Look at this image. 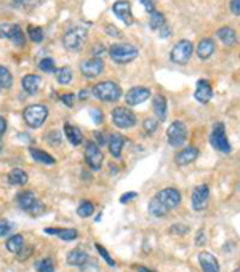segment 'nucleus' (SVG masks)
I'll list each match as a JSON object with an SVG mask.
<instances>
[{"instance_id":"f257e3e1","label":"nucleus","mask_w":240,"mask_h":272,"mask_svg":"<svg viewBox=\"0 0 240 272\" xmlns=\"http://www.w3.org/2000/svg\"><path fill=\"white\" fill-rule=\"evenodd\" d=\"M92 93L96 99L104 101V102H114L117 101L120 96H122V90L117 85L116 82L106 80V82H99L92 88Z\"/></svg>"},{"instance_id":"f03ea898","label":"nucleus","mask_w":240,"mask_h":272,"mask_svg":"<svg viewBox=\"0 0 240 272\" xmlns=\"http://www.w3.org/2000/svg\"><path fill=\"white\" fill-rule=\"evenodd\" d=\"M109 54H111L114 63L127 64V63L133 61L138 54H140V51H138V48L135 45H131V44H116V45L111 47Z\"/></svg>"},{"instance_id":"7ed1b4c3","label":"nucleus","mask_w":240,"mask_h":272,"mask_svg":"<svg viewBox=\"0 0 240 272\" xmlns=\"http://www.w3.org/2000/svg\"><path fill=\"white\" fill-rule=\"evenodd\" d=\"M87 29L85 27H72L69 29L68 32L64 34L63 37V45L66 47V50L69 51H80L82 47L85 45V40H87Z\"/></svg>"},{"instance_id":"20e7f679","label":"nucleus","mask_w":240,"mask_h":272,"mask_svg":"<svg viewBox=\"0 0 240 272\" xmlns=\"http://www.w3.org/2000/svg\"><path fill=\"white\" fill-rule=\"evenodd\" d=\"M48 116V109L44 104H31L24 109L23 117L24 122H26L31 128H39V126L44 125Z\"/></svg>"},{"instance_id":"39448f33","label":"nucleus","mask_w":240,"mask_h":272,"mask_svg":"<svg viewBox=\"0 0 240 272\" xmlns=\"http://www.w3.org/2000/svg\"><path fill=\"white\" fill-rule=\"evenodd\" d=\"M167 140L173 148H181L188 141V126L181 120H175L167 130Z\"/></svg>"},{"instance_id":"423d86ee","label":"nucleus","mask_w":240,"mask_h":272,"mask_svg":"<svg viewBox=\"0 0 240 272\" xmlns=\"http://www.w3.org/2000/svg\"><path fill=\"white\" fill-rule=\"evenodd\" d=\"M210 143H212V146L216 150H219V152H223V154L231 152V144H229V141H227L226 128H224L223 122H216L213 125L212 135H210Z\"/></svg>"},{"instance_id":"0eeeda50","label":"nucleus","mask_w":240,"mask_h":272,"mask_svg":"<svg viewBox=\"0 0 240 272\" xmlns=\"http://www.w3.org/2000/svg\"><path fill=\"white\" fill-rule=\"evenodd\" d=\"M192 51H194V47H192L191 40L183 39V40H179L178 44L171 48L170 58H171V61L176 63V64H186L191 59Z\"/></svg>"},{"instance_id":"6e6552de","label":"nucleus","mask_w":240,"mask_h":272,"mask_svg":"<svg viewBox=\"0 0 240 272\" xmlns=\"http://www.w3.org/2000/svg\"><path fill=\"white\" fill-rule=\"evenodd\" d=\"M112 124L117 128H131L136 125V116L127 107H116L112 111Z\"/></svg>"},{"instance_id":"1a4fd4ad","label":"nucleus","mask_w":240,"mask_h":272,"mask_svg":"<svg viewBox=\"0 0 240 272\" xmlns=\"http://www.w3.org/2000/svg\"><path fill=\"white\" fill-rule=\"evenodd\" d=\"M103 150H101V146H98L93 141H88L85 146V162L87 165L92 168V170H99L101 165H103Z\"/></svg>"},{"instance_id":"9d476101","label":"nucleus","mask_w":240,"mask_h":272,"mask_svg":"<svg viewBox=\"0 0 240 272\" xmlns=\"http://www.w3.org/2000/svg\"><path fill=\"white\" fill-rule=\"evenodd\" d=\"M155 197H157L168 210L176 208L179 207V203H181V192L175 189V187H165V189L159 191Z\"/></svg>"},{"instance_id":"9b49d317","label":"nucleus","mask_w":240,"mask_h":272,"mask_svg":"<svg viewBox=\"0 0 240 272\" xmlns=\"http://www.w3.org/2000/svg\"><path fill=\"white\" fill-rule=\"evenodd\" d=\"M104 71V61L101 58H90L80 63V72L87 78H95L103 74Z\"/></svg>"},{"instance_id":"f8f14e48","label":"nucleus","mask_w":240,"mask_h":272,"mask_svg":"<svg viewBox=\"0 0 240 272\" xmlns=\"http://www.w3.org/2000/svg\"><path fill=\"white\" fill-rule=\"evenodd\" d=\"M210 200V189L207 184H200L197 186L194 192H192V197H191V203H192V208L195 211H202L207 208Z\"/></svg>"},{"instance_id":"ddd939ff","label":"nucleus","mask_w":240,"mask_h":272,"mask_svg":"<svg viewBox=\"0 0 240 272\" xmlns=\"http://www.w3.org/2000/svg\"><path fill=\"white\" fill-rule=\"evenodd\" d=\"M112 11L116 13L119 20L123 21L127 26L133 24V15H131V7H130L128 0H117V2L112 5Z\"/></svg>"},{"instance_id":"4468645a","label":"nucleus","mask_w":240,"mask_h":272,"mask_svg":"<svg viewBox=\"0 0 240 272\" xmlns=\"http://www.w3.org/2000/svg\"><path fill=\"white\" fill-rule=\"evenodd\" d=\"M151 98V92L144 87H133L128 90V93L125 95V101H127L128 106H138L143 104L144 101H147Z\"/></svg>"},{"instance_id":"2eb2a0df","label":"nucleus","mask_w":240,"mask_h":272,"mask_svg":"<svg viewBox=\"0 0 240 272\" xmlns=\"http://www.w3.org/2000/svg\"><path fill=\"white\" fill-rule=\"evenodd\" d=\"M197 157H199V149L195 146H188V148L181 149L175 155V162H176V165L184 167V165H189L192 162H195Z\"/></svg>"},{"instance_id":"dca6fc26","label":"nucleus","mask_w":240,"mask_h":272,"mask_svg":"<svg viewBox=\"0 0 240 272\" xmlns=\"http://www.w3.org/2000/svg\"><path fill=\"white\" fill-rule=\"evenodd\" d=\"M213 96V88L210 85L208 80H199L197 82V87H195V93H194V98L202 102V104H207V102L212 99Z\"/></svg>"},{"instance_id":"f3484780","label":"nucleus","mask_w":240,"mask_h":272,"mask_svg":"<svg viewBox=\"0 0 240 272\" xmlns=\"http://www.w3.org/2000/svg\"><path fill=\"white\" fill-rule=\"evenodd\" d=\"M199 263L203 272H219V263L210 251L199 253Z\"/></svg>"},{"instance_id":"a211bd4d","label":"nucleus","mask_w":240,"mask_h":272,"mask_svg":"<svg viewBox=\"0 0 240 272\" xmlns=\"http://www.w3.org/2000/svg\"><path fill=\"white\" fill-rule=\"evenodd\" d=\"M16 202H18V207H20L21 210L31 213L32 208L35 207V203L39 202V198L35 197L32 191H24V192H21V194H18Z\"/></svg>"},{"instance_id":"6ab92c4d","label":"nucleus","mask_w":240,"mask_h":272,"mask_svg":"<svg viewBox=\"0 0 240 272\" xmlns=\"http://www.w3.org/2000/svg\"><path fill=\"white\" fill-rule=\"evenodd\" d=\"M40 77L35 75V74H29V75H24L23 80H21V85H23V90L29 95H34L39 92L40 88Z\"/></svg>"},{"instance_id":"aec40b11","label":"nucleus","mask_w":240,"mask_h":272,"mask_svg":"<svg viewBox=\"0 0 240 272\" xmlns=\"http://www.w3.org/2000/svg\"><path fill=\"white\" fill-rule=\"evenodd\" d=\"M216 35H218V39L223 42V44L226 47H234L237 44V34L236 31H234L232 27L229 26H224V27H219L218 32H216Z\"/></svg>"},{"instance_id":"412c9836","label":"nucleus","mask_w":240,"mask_h":272,"mask_svg":"<svg viewBox=\"0 0 240 272\" xmlns=\"http://www.w3.org/2000/svg\"><path fill=\"white\" fill-rule=\"evenodd\" d=\"M109 152L112 157H120L122 155V149L125 144V138L120 135V133H112L109 136Z\"/></svg>"},{"instance_id":"4be33fe9","label":"nucleus","mask_w":240,"mask_h":272,"mask_svg":"<svg viewBox=\"0 0 240 272\" xmlns=\"http://www.w3.org/2000/svg\"><path fill=\"white\" fill-rule=\"evenodd\" d=\"M66 261H68L69 266H75V268H82L83 264L88 261V255L83 250L80 248H75V250H71L68 253V258H66Z\"/></svg>"},{"instance_id":"5701e85b","label":"nucleus","mask_w":240,"mask_h":272,"mask_svg":"<svg viewBox=\"0 0 240 272\" xmlns=\"http://www.w3.org/2000/svg\"><path fill=\"white\" fill-rule=\"evenodd\" d=\"M215 42L212 39H202L197 45V56L200 59H208L215 53Z\"/></svg>"},{"instance_id":"b1692460","label":"nucleus","mask_w":240,"mask_h":272,"mask_svg":"<svg viewBox=\"0 0 240 272\" xmlns=\"http://www.w3.org/2000/svg\"><path fill=\"white\" fill-rule=\"evenodd\" d=\"M64 136L68 138V141L71 144H74V146H79V144L83 141V135L79 126H74L71 124H66L64 125Z\"/></svg>"},{"instance_id":"393cba45","label":"nucleus","mask_w":240,"mask_h":272,"mask_svg":"<svg viewBox=\"0 0 240 272\" xmlns=\"http://www.w3.org/2000/svg\"><path fill=\"white\" fill-rule=\"evenodd\" d=\"M152 109H154V114L157 116V119L160 120V122H164V120L167 119V99H165V96H162V95L154 96Z\"/></svg>"},{"instance_id":"a878e982","label":"nucleus","mask_w":240,"mask_h":272,"mask_svg":"<svg viewBox=\"0 0 240 272\" xmlns=\"http://www.w3.org/2000/svg\"><path fill=\"white\" fill-rule=\"evenodd\" d=\"M45 234H50V235H58L59 239L64 240V242H71V240H75L79 237V232L75 231V229H45L44 231Z\"/></svg>"},{"instance_id":"bb28decb","label":"nucleus","mask_w":240,"mask_h":272,"mask_svg":"<svg viewBox=\"0 0 240 272\" xmlns=\"http://www.w3.org/2000/svg\"><path fill=\"white\" fill-rule=\"evenodd\" d=\"M29 154H31V157L39 163H44V165H55L56 160L55 157L50 155L48 152H44L42 149H37V148H31L29 149Z\"/></svg>"},{"instance_id":"cd10ccee","label":"nucleus","mask_w":240,"mask_h":272,"mask_svg":"<svg viewBox=\"0 0 240 272\" xmlns=\"http://www.w3.org/2000/svg\"><path fill=\"white\" fill-rule=\"evenodd\" d=\"M8 183L10 184H13V186H24V184H27V173L21 170V168H13L10 173H8Z\"/></svg>"},{"instance_id":"c85d7f7f","label":"nucleus","mask_w":240,"mask_h":272,"mask_svg":"<svg viewBox=\"0 0 240 272\" xmlns=\"http://www.w3.org/2000/svg\"><path fill=\"white\" fill-rule=\"evenodd\" d=\"M147 210H149V215H152V216H155V218H164V216H167L168 215V210L164 203H162L157 197H154L151 202H149V207H147Z\"/></svg>"},{"instance_id":"c756f323","label":"nucleus","mask_w":240,"mask_h":272,"mask_svg":"<svg viewBox=\"0 0 240 272\" xmlns=\"http://www.w3.org/2000/svg\"><path fill=\"white\" fill-rule=\"evenodd\" d=\"M5 247H7V250L10 253H15V255H18L23 248H24V237L21 234H15L11 235V237L5 242Z\"/></svg>"},{"instance_id":"7c9ffc66","label":"nucleus","mask_w":240,"mask_h":272,"mask_svg":"<svg viewBox=\"0 0 240 272\" xmlns=\"http://www.w3.org/2000/svg\"><path fill=\"white\" fill-rule=\"evenodd\" d=\"M165 15L160 13V11L154 10L151 13V20H149V27L152 29V31H160L162 27L165 26Z\"/></svg>"},{"instance_id":"2f4dec72","label":"nucleus","mask_w":240,"mask_h":272,"mask_svg":"<svg viewBox=\"0 0 240 272\" xmlns=\"http://www.w3.org/2000/svg\"><path fill=\"white\" fill-rule=\"evenodd\" d=\"M13 85V75L8 68L5 66H0V88L2 90H8Z\"/></svg>"},{"instance_id":"473e14b6","label":"nucleus","mask_w":240,"mask_h":272,"mask_svg":"<svg viewBox=\"0 0 240 272\" xmlns=\"http://www.w3.org/2000/svg\"><path fill=\"white\" fill-rule=\"evenodd\" d=\"M10 40L13 42L16 47L23 48L24 47V34L21 31V27L18 24H11V34H10Z\"/></svg>"},{"instance_id":"72a5a7b5","label":"nucleus","mask_w":240,"mask_h":272,"mask_svg":"<svg viewBox=\"0 0 240 272\" xmlns=\"http://www.w3.org/2000/svg\"><path fill=\"white\" fill-rule=\"evenodd\" d=\"M56 80L61 83V85H68V83H71V80H72V71H71V68L64 66V68L58 69L56 71Z\"/></svg>"},{"instance_id":"f704fd0d","label":"nucleus","mask_w":240,"mask_h":272,"mask_svg":"<svg viewBox=\"0 0 240 272\" xmlns=\"http://www.w3.org/2000/svg\"><path fill=\"white\" fill-rule=\"evenodd\" d=\"M93 213H95V205L92 202H88V200H83L79 205V208H77V215H79L80 218H88V216H92Z\"/></svg>"},{"instance_id":"c9c22d12","label":"nucleus","mask_w":240,"mask_h":272,"mask_svg":"<svg viewBox=\"0 0 240 272\" xmlns=\"http://www.w3.org/2000/svg\"><path fill=\"white\" fill-rule=\"evenodd\" d=\"M35 271L37 272H55V264H53L50 258L39 259V261L35 263Z\"/></svg>"},{"instance_id":"e433bc0d","label":"nucleus","mask_w":240,"mask_h":272,"mask_svg":"<svg viewBox=\"0 0 240 272\" xmlns=\"http://www.w3.org/2000/svg\"><path fill=\"white\" fill-rule=\"evenodd\" d=\"M39 69H40L42 72H47V74H55V72H56L55 59H51V58H44V59H40Z\"/></svg>"},{"instance_id":"4c0bfd02","label":"nucleus","mask_w":240,"mask_h":272,"mask_svg":"<svg viewBox=\"0 0 240 272\" xmlns=\"http://www.w3.org/2000/svg\"><path fill=\"white\" fill-rule=\"evenodd\" d=\"M27 34H29V39L35 42V44H40V42L44 40V29L39 26H29Z\"/></svg>"},{"instance_id":"58836bf2","label":"nucleus","mask_w":240,"mask_h":272,"mask_svg":"<svg viewBox=\"0 0 240 272\" xmlns=\"http://www.w3.org/2000/svg\"><path fill=\"white\" fill-rule=\"evenodd\" d=\"M45 140L48 141V144H51V146H58V144H61L63 141V136H61V131L59 130H51L47 133Z\"/></svg>"},{"instance_id":"ea45409f","label":"nucleus","mask_w":240,"mask_h":272,"mask_svg":"<svg viewBox=\"0 0 240 272\" xmlns=\"http://www.w3.org/2000/svg\"><path fill=\"white\" fill-rule=\"evenodd\" d=\"M95 248H96V251L99 253L101 256L104 258V261L107 263V266H111V268H114V266H116V261H114L112 259V256L109 255V251H107L103 245H99V244H95Z\"/></svg>"},{"instance_id":"a19ab883","label":"nucleus","mask_w":240,"mask_h":272,"mask_svg":"<svg viewBox=\"0 0 240 272\" xmlns=\"http://www.w3.org/2000/svg\"><path fill=\"white\" fill-rule=\"evenodd\" d=\"M159 128V122L155 119H146L143 124V130L147 133V135H152V133H155Z\"/></svg>"},{"instance_id":"79ce46f5","label":"nucleus","mask_w":240,"mask_h":272,"mask_svg":"<svg viewBox=\"0 0 240 272\" xmlns=\"http://www.w3.org/2000/svg\"><path fill=\"white\" fill-rule=\"evenodd\" d=\"M170 232L171 234H179V235H184L189 232V226H184V224H173L170 227Z\"/></svg>"},{"instance_id":"37998d69","label":"nucleus","mask_w":240,"mask_h":272,"mask_svg":"<svg viewBox=\"0 0 240 272\" xmlns=\"http://www.w3.org/2000/svg\"><path fill=\"white\" fill-rule=\"evenodd\" d=\"M90 114H92L93 122H95L96 125H101V124H103L104 117H103V112H101L99 109H92V111H90Z\"/></svg>"},{"instance_id":"c03bdc74","label":"nucleus","mask_w":240,"mask_h":272,"mask_svg":"<svg viewBox=\"0 0 240 272\" xmlns=\"http://www.w3.org/2000/svg\"><path fill=\"white\" fill-rule=\"evenodd\" d=\"M104 31L107 35H111V37H122V32H120L116 26H112V24H107V26L104 27Z\"/></svg>"},{"instance_id":"a18cd8bd","label":"nucleus","mask_w":240,"mask_h":272,"mask_svg":"<svg viewBox=\"0 0 240 272\" xmlns=\"http://www.w3.org/2000/svg\"><path fill=\"white\" fill-rule=\"evenodd\" d=\"M207 235H205V231H203V229H200L199 232H197V235H195V245L197 247H203L207 244Z\"/></svg>"},{"instance_id":"49530a36","label":"nucleus","mask_w":240,"mask_h":272,"mask_svg":"<svg viewBox=\"0 0 240 272\" xmlns=\"http://www.w3.org/2000/svg\"><path fill=\"white\" fill-rule=\"evenodd\" d=\"M11 34V26L10 24H0V37L2 39H10Z\"/></svg>"},{"instance_id":"de8ad7c7","label":"nucleus","mask_w":240,"mask_h":272,"mask_svg":"<svg viewBox=\"0 0 240 272\" xmlns=\"http://www.w3.org/2000/svg\"><path fill=\"white\" fill-rule=\"evenodd\" d=\"M141 5L144 8H146L147 13H152V11L155 10V0H140Z\"/></svg>"},{"instance_id":"09e8293b","label":"nucleus","mask_w":240,"mask_h":272,"mask_svg":"<svg viewBox=\"0 0 240 272\" xmlns=\"http://www.w3.org/2000/svg\"><path fill=\"white\" fill-rule=\"evenodd\" d=\"M61 101H63L68 107H72V106H74V95H72V93H64V95L61 96Z\"/></svg>"},{"instance_id":"8fccbe9b","label":"nucleus","mask_w":240,"mask_h":272,"mask_svg":"<svg viewBox=\"0 0 240 272\" xmlns=\"http://www.w3.org/2000/svg\"><path fill=\"white\" fill-rule=\"evenodd\" d=\"M10 229H11V226L8 224L7 221L0 223V237H7V235L10 234Z\"/></svg>"},{"instance_id":"3c124183","label":"nucleus","mask_w":240,"mask_h":272,"mask_svg":"<svg viewBox=\"0 0 240 272\" xmlns=\"http://www.w3.org/2000/svg\"><path fill=\"white\" fill-rule=\"evenodd\" d=\"M136 197H138L136 192H127V194H123L122 197H120V203H128V202L133 200V198H136Z\"/></svg>"},{"instance_id":"603ef678","label":"nucleus","mask_w":240,"mask_h":272,"mask_svg":"<svg viewBox=\"0 0 240 272\" xmlns=\"http://www.w3.org/2000/svg\"><path fill=\"white\" fill-rule=\"evenodd\" d=\"M231 11L236 16H240V0H231Z\"/></svg>"},{"instance_id":"864d4df0","label":"nucleus","mask_w":240,"mask_h":272,"mask_svg":"<svg viewBox=\"0 0 240 272\" xmlns=\"http://www.w3.org/2000/svg\"><path fill=\"white\" fill-rule=\"evenodd\" d=\"M95 136H96V141H98V146H104L106 143H109V140H106L104 133L96 131V133H95Z\"/></svg>"},{"instance_id":"5fc2aeb1","label":"nucleus","mask_w":240,"mask_h":272,"mask_svg":"<svg viewBox=\"0 0 240 272\" xmlns=\"http://www.w3.org/2000/svg\"><path fill=\"white\" fill-rule=\"evenodd\" d=\"M24 251H26L24 255H23V253H21V255H18V259H20V261H24V259H27L29 256L32 255V247H29V248H26Z\"/></svg>"},{"instance_id":"6e6d98bb","label":"nucleus","mask_w":240,"mask_h":272,"mask_svg":"<svg viewBox=\"0 0 240 272\" xmlns=\"http://www.w3.org/2000/svg\"><path fill=\"white\" fill-rule=\"evenodd\" d=\"M170 34H171V29L165 24V26L160 29V37L162 39H164V37H170Z\"/></svg>"},{"instance_id":"4d7b16f0","label":"nucleus","mask_w":240,"mask_h":272,"mask_svg":"<svg viewBox=\"0 0 240 272\" xmlns=\"http://www.w3.org/2000/svg\"><path fill=\"white\" fill-rule=\"evenodd\" d=\"M31 3V0H13V5L15 7H27V5Z\"/></svg>"},{"instance_id":"13d9d810","label":"nucleus","mask_w":240,"mask_h":272,"mask_svg":"<svg viewBox=\"0 0 240 272\" xmlns=\"http://www.w3.org/2000/svg\"><path fill=\"white\" fill-rule=\"evenodd\" d=\"M5 130H7V120H5L3 117H0V138H2Z\"/></svg>"},{"instance_id":"bf43d9fd","label":"nucleus","mask_w":240,"mask_h":272,"mask_svg":"<svg viewBox=\"0 0 240 272\" xmlns=\"http://www.w3.org/2000/svg\"><path fill=\"white\" fill-rule=\"evenodd\" d=\"M106 50H104V47L103 45H96L95 48H93V54H99V56H101V54H103Z\"/></svg>"},{"instance_id":"052dcab7","label":"nucleus","mask_w":240,"mask_h":272,"mask_svg":"<svg viewBox=\"0 0 240 272\" xmlns=\"http://www.w3.org/2000/svg\"><path fill=\"white\" fill-rule=\"evenodd\" d=\"M138 272H155V271H151V269H147V268H144V266H138L136 268Z\"/></svg>"},{"instance_id":"680f3d73","label":"nucleus","mask_w":240,"mask_h":272,"mask_svg":"<svg viewBox=\"0 0 240 272\" xmlns=\"http://www.w3.org/2000/svg\"><path fill=\"white\" fill-rule=\"evenodd\" d=\"M79 98L80 99H87L88 98V92H87V90H82V92L79 93Z\"/></svg>"},{"instance_id":"e2e57ef3","label":"nucleus","mask_w":240,"mask_h":272,"mask_svg":"<svg viewBox=\"0 0 240 272\" xmlns=\"http://www.w3.org/2000/svg\"><path fill=\"white\" fill-rule=\"evenodd\" d=\"M234 272H240V268H237L236 271H234Z\"/></svg>"},{"instance_id":"0e129e2a","label":"nucleus","mask_w":240,"mask_h":272,"mask_svg":"<svg viewBox=\"0 0 240 272\" xmlns=\"http://www.w3.org/2000/svg\"><path fill=\"white\" fill-rule=\"evenodd\" d=\"M0 152H2V144H0Z\"/></svg>"}]
</instances>
